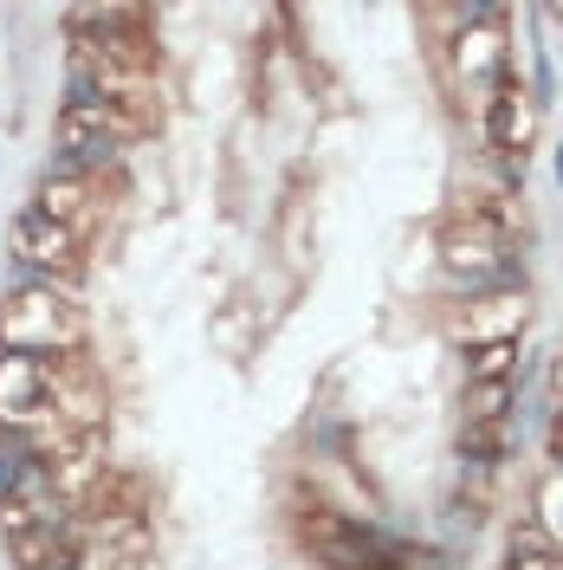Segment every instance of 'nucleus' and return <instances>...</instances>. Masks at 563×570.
<instances>
[{
  "instance_id": "nucleus-14",
  "label": "nucleus",
  "mask_w": 563,
  "mask_h": 570,
  "mask_svg": "<svg viewBox=\"0 0 563 570\" xmlns=\"http://www.w3.org/2000/svg\"><path fill=\"white\" fill-rule=\"evenodd\" d=\"M551 376H557V395H563V356H557V363H551Z\"/></svg>"
},
{
  "instance_id": "nucleus-11",
  "label": "nucleus",
  "mask_w": 563,
  "mask_h": 570,
  "mask_svg": "<svg viewBox=\"0 0 563 570\" xmlns=\"http://www.w3.org/2000/svg\"><path fill=\"white\" fill-rule=\"evenodd\" d=\"M498 376H518V344H473L466 383H498Z\"/></svg>"
},
{
  "instance_id": "nucleus-3",
  "label": "nucleus",
  "mask_w": 563,
  "mask_h": 570,
  "mask_svg": "<svg viewBox=\"0 0 563 570\" xmlns=\"http://www.w3.org/2000/svg\"><path fill=\"white\" fill-rule=\"evenodd\" d=\"M7 240H13V253H7V259H13V285H71V292H78L91 247H85L71 227H59L52 214H39L33 202H20Z\"/></svg>"
},
{
  "instance_id": "nucleus-6",
  "label": "nucleus",
  "mask_w": 563,
  "mask_h": 570,
  "mask_svg": "<svg viewBox=\"0 0 563 570\" xmlns=\"http://www.w3.org/2000/svg\"><path fill=\"white\" fill-rule=\"evenodd\" d=\"M33 208L52 214L59 227H71V234L91 247V240H98V227H105V214H110V195H105V181L66 176L59 163H46V176L33 181Z\"/></svg>"
},
{
  "instance_id": "nucleus-12",
  "label": "nucleus",
  "mask_w": 563,
  "mask_h": 570,
  "mask_svg": "<svg viewBox=\"0 0 563 570\" xmlns=\"http://www.w3.org/2000/svg\"><path fill=\"white\" fill-rule=\"evenodd\" d=\"M544 448H551V473H563V402L551 415V428H544Z\"/></svg>"
},
{
  "instance_id": "nucleus-13",
  "label": "nucleus",
  "mask_w": 563,
  "mask_h": 570,
  "mask_svg": "<svg viewBox=\"0 0 563 570\" xmlns=\"http://www.w3.org/2000/svg\"><path fill=\"white\" fill-rule=\"evenodd\" d=\"M544 20L557 27V46H563V7H544Z\"/></svg>"
},
{
  "instance_id": "nucleus-10",
  "label": "nucleus",
  "mask_w": 563,
  "mask_h": 570,
  "mask_svg": "<svg viewBox=\"0 0 563 570\" xmlns=\"http://www.w3.org/2000/svg\"><path fill=\"white\" fill-rule=\"evenodd\" d=\"M531 512H537L531 525L544 532V544H557V551H563V473H544V480H537V493H531Z\"/></svg>"
},
{
  "instance_id": "nucleus-7",
  "label": "nucleus",
  "mask_w": 563,
  "mask_h": 570,
  "mask_svg": "<svg viewBox=\"0 0 563 570\" xmlns=\"http://www.w3.org/2000/svg\"><path fill=\"white\" fill-rule=\"evenodd\" d=\"M531 324V305L525 292H480V298H466L454 318V344L460 351H473V344H518V331Z\"/></svg>"
},
{
  "instance_id": "nucleus-5",
  "label": "nucleus",
  "mask_w": 563,
  "mask_h": 570,
  "mask_svg": "<svg viewBox=\"0 0 563 570\" xmlns=\"http://www.w3.org/2000/svg\"><path fill=\"white\" fill-rule=\"evenodd\" d=\"M505 7H486V20L480 27H466L460 39H447V52H454V85L460 98H473V117L486 110V98L498 91V78L512 71V46H505Z\"/></svg>"
},
{
  "instance_id": "nucleus-15",
  "label": "nucleus",
  "mask_w": 563,
  "mask_h": 570,
  "mask_svg": "<svg viewBox=\"0 0 563 570\" xmlns=\"http://www.w3.org/2000/svg\"><path fill=\"white\" fill-rule=\"evenodd\" d=\"M551 169H557V188H563V142H557V163H551Z\"/></svg>"
},
{
  "instance_id": "nucleus-4",
  "label": "nucleus",
  "mask_w": 563,
  "mask_h": 570,
  "mask_svg": "<svg viewBox=\"0 0 563 570\" xmlns=\"http://www.w3.org/2000/svg\"><path fill=\"white\" fill-rule=\"evenodd\" d=\"M537 124H544V110L531 105V91L518 85V66L498 78V91L486 98L480 110V130H486V149L498 156V169L512 181H525V156H531V137H537Z\"/></svg>"
},
{
  "instance_id": "nucleus-9",
  "label": "nucleus",
  "mask_w": 563,
  "mask_h": 570,
  "mask_svg": "<svg viewBox=\"0 0 563 570\" xmlns=\"http://www.w3.org/2000/svg\"><path fill=\"white\" fill-rule=\"evenodd\" d=\"M460 422H518V376L466 383V395H460Z\"/></svg>"
},
{
  "instance_id": "nucleus-2",
  "label": "nucleus",
  "mask_w": 563,
  "mask_h": 570,
  "mask_svg": "<svg viewBox=\"0 0 563 570\" xmlns=\"http://www.w3.org/2000/svg\"><path fill=\"white\" fill-rule=\"evenodd\" d=\"M85 344H91V324L71 285H13L0 298V351L78 356Z\"/></svg>"
},
{
  "instance_id": "nucleus-8",
  "label": "nucleus",
  "mask_w": 563,
  "mask_h": 570,
  "mask_svg": "<svg viewBox=\"0 0 563 570\" xmlns=\"http://www.w3.org/2000/svg\"><path fill=\"white\" fill-rule=\"evenodd\" d=\"M512 441H518V422H460V473H473V480H486L493 466L512 461Z\"/></svg>"
},
{
  "instance_id": "nucleus-1",
  "label": "nucleus",
  "mask_w": 563,
  "mask_h": 570,
  "mask_svg": "<svg viewBox=\"0 0 563 570\" xmlns=\"http://www.w3.org/2000/svg\"><path fill=\"white\" fill-rule=\"evenodd\" d=\"M441 273L460 298L480 292H525V259L512 240V220L493 202H460V214L441 234Z\"/></svg>"
}]
</instances>
